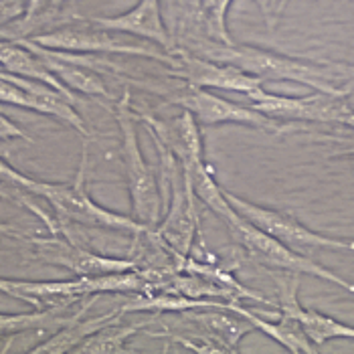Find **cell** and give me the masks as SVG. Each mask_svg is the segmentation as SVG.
<instances>
[{
  "label": "cell",
  "mask_w": 354,
  "mask_h": 354,
  "mask_svg": "<svg viewBox=\"0 0 354 354\" xmlns=\"http://www.w3.org/2000/svg\"><path fill=\"white\" fill-rule=\"evenodd\" d=\"M176 47L209 61L233 65L263 83L294 82L308 85L320 93H332V95L353 93V71L351 67L340 63L310 61V59L268 51L261 47L239 45V43L225 45L205 37L183 41Z\"/></svg>",
  "instance_id": "6da1fadb"
},
{
  "label": "cell",
  "mask_w": 354,
  "mask_h": 354,
  "mask_svg": "<svg viewBox=\"0 0 354 354\" xmlns=\"http://www.w3.org/2000/svg\"><path fill=\"white\" fill-rule=\"evenodd\" d=\"M85 172H87V146L83 148L82 162L77 168V174L71 183H43L35 180L30 192L39 198H45L51 209H53L55 221L71 225L75 229L83 231H111V233H122V235H136L146 229V225L138 223L132 217L120 215L104 209L97 205L85 185ZM150 229V227H148Z\"/></svg>",
  "instance_id": "7a4b0ae2"
},
{
  "label": "cell",
  "mask_w": 354,
  "mask_h": 354,
  "mask_svg": "<svg viewBox=\"0 0 354 354\" xmlns=\"http://www.w3.org/2000/svg\"><path fill=\"white\" fill-rule=\"evenodd\" d=\"M30 43L57 49V51H71V53H97V55H134V57H148L158 63H166L168 67L176 65V55L166 53L154 43L126 39L124 32L106 30L89 23L87 19L73 17L67 25L55 27L51 30L39 32L28 37Z\"/></svg>",
  "instance_id": "3957f363"
},
{
  "label": "cell",
  "mask_w": 354,
  "mask_h": 354,
  "mask_svg": "<svg viewBox=\"0 0 354 354\" xmlns=\"http://www.w3.org/2000/svg\"><path fill=\"white\" fill-rule=\"evenodd\" d=\"M111 113L122 132V158H124V168H126L128 191H130V198H132V218L154 229L160 221V213H162V196H160L156 174L146 164V158L140 150L136 113L132 111L128 91L115 102V106L111 108Z\"/></svg>",
  "instance_id": "277c9868"
},
{
  "label": "cell",
  "mask_w": 354,
  "mask_h": 354,
  "mask_svg": "<svg viewBox=\"0 0 354 354\" xmlns=\"http://www.w3.org/2000/svg\"><path fill=\"white\" fill-rule=\"evenodd\" d=\"M223 223L227 225L229 233L233 235V239L243 247L245 255L257 266L266 268L268 272H292V273H308L314 275L318 279L330 281L346 292H354V286L351 281L342 279L340 275L326 270L324 266H320L316 259H312L310 255L298 253L283 243H279L277 239L270 237L268 233L259 231L257 227H253L249 221L237 215L235 209L231 211V215L223 218Z\"/></svg>",
  "instance_id": "5b68a950"
},
{
  "label": "cell",
  "mask_w": 354,
  "mask_h": 354,
  "mask_svg": "<svg viewBox=\"0 0 354 354\" xmlns=\"http://www.w3.org/2000/svg\"><path fill=\"white\" fill-rule=\"evenodd\" d=\"M156 146H158L160 160H162V174L170 185V205H168L166 217L158 221L154 231L176 255L189 257L196 237L201 235V229H198L201 211L196 205L198 198L192 191L191 180L183 172V168L178 172L176 158L168 150H164L158 142Z\"/></svg>",
  "instance_id": "8992f818"
},
{
  "label": "cell",
  "mask_w": 354,
  "mask_h": 354,
  "mask_svg": "<svg viewBox=\"0 0 354 354\" xmlns=\"http://www.w3.org/2000/svg\"><path fill=\"white\" fill-rule=\"evenodd\" d=\"M223 194H225L227 203L235 209L237 215H241L253 227H257L259 231L268 233L270 237L277 239L279 243H283L298 253L308 255L314 249H330V251H353L354 249V243L351 239H336V237L322 235L318 231H312L292 213L261 207L257 203H251L243 196L225 191V189H223Z\"/></svg>",
  "instance_id": "52a82bcc"
},
{
  "label": "cell",
  "mask_w": 354,
  "mask_h": 354,
  "mask_svg": "<svg viewBox=\"0 0 354 354\" xmlns=\"http://www.w3.org/2000/svg\"><path fill=\"white\" fill-rule=\"evenodd\" d=\"M249 106L270 118L300 124H340L353 128V93H320L306 97H286L268 93L263 87L245 95Z\"/></svg>",
  "instance_id": "ba28073f"
},
{
  "label": "cell",
  "mask_w": 354,
  "mask_h": 354,
  "mask_svg": "<svg viewBox=\"0 0 354 354\" xmlns=\"http://www.w3.org/2000/svg\"><path fill=\"white\" fill-rule=\"evenodd\" d=\"M172 104L191 111L198 126H218V124H239L249 126L268 134L283 136V134H304L308 132V124L300 122H283L270 118L251 106H241L235 102H229L225 97H218L209 89H196L189 87L185 93L172 97Z\"/></svg>",
  "instance_id": "9c48e42d"
},
{
  "label": "cell",
  "mask_w": 354,
  "mask_h": 354,
  "mask_svg": "<svg viewBox=\"0 0 354 354\" xmlns=\"http://www.w3.org/2000/svg\"><path fill=\"white\" fill-rule=\"evenodd\" d=\"M32 247V253L43 261L55 268H63L67 272L91 277L104 273H120L138 270L136 261L132 257H111L93 251L91 247L80 245L59 233H49V237H35L28 235L25 241Z\"/></svg>",
  "instance_id": "30bf717a"
},
{
  "label": "cell",
  "mask_w": 354,
  "mask_h": 354,
  "mask_svg": "<svg viewBox=\"0 0 354 354\" xmlns=\"http://www.w3.org/2000/svg\"><path fill=\"white\" fill-rule=\"evenodd\" d=\"M273 283L277 288V308L279 314L294 320L301 332L308 336V340L320 348L328 340L334 338H354V328L326 316L316 310H308L300 304L298 298V288H300V273L292 272H270Z\"/></svg>",
  "instance_id": "8fae6325"
},
{
  "label": "cell",
  "mask_w": 354,
  "mask_h": 354,
  "mask_svg": "<svg viewBox=\"0 0 354 354\" xmlns=\"http://www.w3.org/2000/svg\"><path fill=\"white\" fill-rule=\"evenodd\" d=\"M176 55V65L170 67V73L178 80H185L189 87L196 89H227V91H237V93H251L259 87H263V82L249 75L245 71L227 65V63H217V61H209L203 57L189 53L180 47L174 49Z\"/></svg>",
  "instance_id": "7c38bea8"
},
{
  "label": "cell",
  "mask_w": 354,
  "mask_h": 354,
  "mask_svg": "<svg viewBox=\"0 0 354 354\" xmlns=\"http://www.w3.org/2000/svg\"><path fill=\"white\" fill-rule=\"evenodd\" d=\"M0 294L12 300L28 304L32 310H49L59 306H71L83 298L97 296L91 277H75L63 281H30V279H10L0 277Z\"/></svg>",
  "instance_id": "4fadbf2b"
},
{
  "label": "cell",
  "mask_w": 354,
  "mask_h": 354,
  "mask_svg": "<svg viewBox=\"0 0 354 354\" xmlns=\"http://www.w3.org/2000/svg\"><path fill=\"white\" fill-rule=\"evenodd\" d=\"M134 113L136 120H144L148 124V132L152 134L154 142H158L164 150H168L176 158V162H180V168L185 172H191L198 164L207 162L201 126L191 111L183 109L180 115L170 120H156L152 115H142L140 111Z\"/></svg>",
  "instance_id": "5bb4252c"
},
{
  "label": "cell",
  "mask_w": 354,
  "mask_h": 354,
  "mask_svg": "<svg viewBox=\"0 0 354 354\" xmlns=\"http://www.w3.org/2000/svg\"><path fill=\"white\" fill-rule=\"evenodd\" d=\"M87 21L106 30L140 37L148 43H154L156 47H160L170 55H174L176 49L174 39L162 21L160 0H140L132 10L122 12L118 17H89Z\"/></svg>",
  "instance_id": "9a60e30c"
},
{
  "label": "cell",
  "mask_w": 354,
  "mask_h": 354,
  "mask_svg": "<svg viewBox=\"0 0 354 354\" xmlns=\"http://www.w3.org/2000/svg\"><path fill=\"white\" fill-rule=\"evenodd\" d=\"M183 324L196 330L205 336L217 353H235L243 336L253 332V324L243 316L225 310V308H205V310H187L178 312Z\"/></svg>",
  "instance_id": "2e32d148"
},
{
  "label": "cell",
  "mask_w": 354,
  "mask_h": 354,
  "mask_svg": "<svg viewBox=\"0 0 354 354\" xmlns=\"http://www.w3.org/2000/svg\"><path fill=\"white\" fill-rule=\"evenodd\" d=\"M17 43H21L23 47H27L30 53H35L45 65V69L55 75L59 82L63 83L69 91H80L85 95H97V97H108L113 100L109 93L108 85L104 82V77L87 67H82L77 63H71L63 57L53 53L51 49L39 47L35 43H30L28 39H17Z\"/></svg>",
  "instance_id": "e0dca14e"
},
{
  "label": "cell",
  "mask_w": 354,
  "mask_h": 354,
  "mask_svg": "<svg viewBox=\"0 0 354 354\" xmlns=\"http://www.w3.org/2000/svg\"><path fill=\"white\" fill-rule=\"evenodd\" d=\"M227 310H231V312L243 316L245 320H249V322L253 324L255 330H259V332H263L266 336L273 338L277 344H281V346H283L286 351H290V353H318V348L308 340V336L301 332V328L298 326L294 320H290V318H286V316H281V314H277V316H275V322H272V320H266V318H263V316H268L270 312H253V310H249V308H243L241 301H227Z\"/></svg>",
  "instance_id": "ac0fdd59"
},
{
  "label": "cell",
  "mask_w": 354,
  "mask_h": 354,
  "mask_svg": "<svg viewBox=\"0 0 354 354\" xmlns=\"http://www.w3.org/2000/svg\"><path fill=\"white\" fill-rule=\"evenodd\" d=\"M87 314L77 316L75 320H71L69 324L57 330L53 336H49L45 342L37 344L32 348L35 354H65L73 353L87 336H91L93 332H97L102 326H106L113 320H120L124 316V312L120 308L115 310H109L106 314H100V316H93V318H85Z\"/></svg>",
  "instance_id": "d6986e66"
},
{
  "label": "cell",
  "mask_w": 354,
  "mask_h": 354,
  "mask_svg": "<svg viewBox=\"0 0 354 354\" xmlns=\"http://www.w3.org/2000/svg\"><path fill=\"white\" fill-rule=\"evenodd\" d=\"M0 69H4L8 73H15V75H23V77H30V80H37V82L49 83L51 87L59 89L63 95L75 100L73 91H69L55 75H51L45 69L41 59L35 53H30L27 47H23L17 41L0 39Z\"/></svg>",
  "instance_id": "ffe728a7"
},
{
  "label": "cell",
  "mask_w": 354,
  "mask_h": 354,
  "mask_svg": "<svg viewBox=\"0 0 354 354\" xmlns=\"http://www.w3.org/2000/svg\"><path fill=\"white\" fill-rule=\"evenodd\" d=\"M32 183L35 178L19 172L17 168H12L10 164L0 158V198L30 211L35 217L41 218L49 227V233H57L53 215H49V211H45L41 205L35 203V194L30 192Z\"/></svg>",
  "instance_id": "44dd1931"
},
{
  "label": "cell",
  "mask_w": 354,
  "mask_h": 354,
  "mask_svg": "<svg viewBox=\"0 0 354 354\" xmlns=\"http://www.w3.org/2000/svg\"><path fill=\"white\" fill-rule=\"evenodd\" d=\"M160 314H150L146 320H138L130 324H120V320H113L106 326H102L91 336H87L82 344L73 351L80 354H111V353H128L126 342L136 336L138 332L146 330L148 324H152Z\"/></svg>",
  "instance_id": "7402d4cb"
},
{
  "label": "cell",
  "mask_w": 354,
  "mask_h": 354,
  "mask_svg": "<svg viewBox=\"0 0 354 354\" xmlns=\"http://www.w3.org/2000/svg\"><path fill=\"white\" fill-rule=\"evenodd\" d=\"M65 2L67 0H28L25 15L12 25L0 28V39H8V41L28 39L32 35L45 32L47 27L55 28L65 8Z\"/></svg>",
  "instance_id": "603a6c76"
},
{
  "label": "cell",
  "mask_w": 354,
  "mask_h": 354,
  "mask_svg": "<svg viewBox=\"0 0 354 354\" xmlns=\"http://www.w3.org/2000/svg\"><path fill=\"white\" fill-rule=\"evenodd\" d=\"M233 0H201L198 4V27L201 37L231 45L235 43L227 28V10ZM198 39V37H196Z\"/></svg>",
  "instance_id": "cb8c5ba5"
},
{
  "label": "cell",
  "mask_w": 354,
  "mask_h": 354,
  "mask_svg": "<svg viewBox=\"0 0 354 354\" xmlns=\"http://www.w3.org/2000/svg\"><path fill=\"white\" fill-rule=\"evenodd\" d=\"M63 308V306H59ZM59 308H49V310H32V312H23V314H0V336H12L23 330L39 326L47 322Z\"/></svg>",
  "instance_id": "d4e9b609"
},
{
  "label": "cell",
  "mask_w": 354,
  "mask_h": 354,
  "mask_svg": "<svg viewBox=\"0 0 354 354\" xmlns=\"http://www.w3.org/2000/svg\"><path fill=\"white\" fill-rule=\"evenodd\" d=\"M28 0H0V28L19 21L27 10Z\"/></svg>",
  "instance_id": "484cf974"
},
{
  "label": "cell",
  "mask_w": 354,
  "mask_h": 354,
  "mask_svg": "<svg viewBox=\"0 0 354 354\" xmlns=\"http://www.w3.org/2000/svg\"><path fill=\"white\" fill-rule=\"evenodd\" d=\"M257 2H259V6H261V10H263L266 21H268L270 27H273L277 23V17L281 15V10L288 4V0H257Z\"/></svg>",
  "instance_id": "4316f807"
},
{
  "label": "cell",
  "mask_w": 354,
  "mask_h": 354,
  "mask_svg": "<svg viewBox=\"0 0 354 354\" xmlns=\"http://www.w3.org/2000/svg\"><path fill=\"white\" fill-rule=\"evenodd\" d=\"M10 138H23L27 142H32V138L28 136L25 130H21L15 122H10L8 118L0 113V140H10Z\"/></svg>",
  "instance_id": "83f0119b"
},
{
  "label": "cell",
  "mask_w": 354,
  "mask_h": 354,
  "mask_svg": "<svg viewBox=\"0 0 354 354\" xmlns=\"http://www.w3.org/2000/svg\"><path fill=\"white\" fill-rule=\"evenodd\" d=\"M0 239H8V241H17V243H25L28 239L27 231H21L15 225L8 223H0Z\"/></svg>",
  "instance_id": "f1b7e54d"
}]
</instances>
